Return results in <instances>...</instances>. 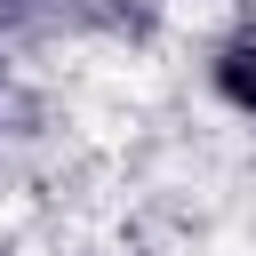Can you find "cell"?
<instances>
[{
  "label": "cell",
  "mask_w": 256,
  "mask_h": 256,
  "mask_svg": "<svg viewBox=\"0 0 256 256\" xmlns=\"http://www.w3.org/2000/svg\"><path fill=\"white\" fill-rule=\"evenodd\" d=\"M208 80H216V96H224L232 112H248V120H256V32L224 40V48H216V64H208Z\"/></svg>",
  "instance_id": "cell-1"
}]
</instances>
